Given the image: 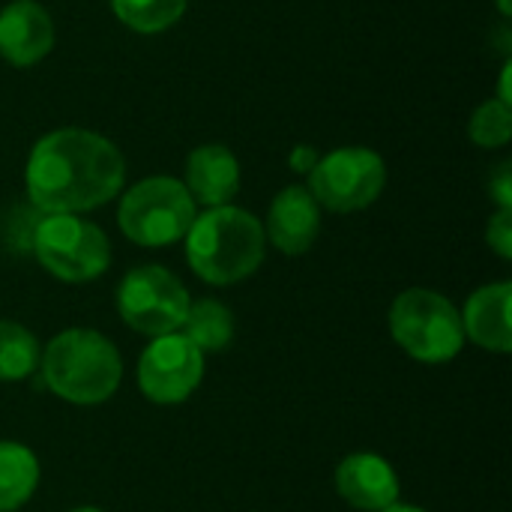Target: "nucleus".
Returning a JSON list of instances; mask_svg holds the SVG:
<instances>
[{
  "label": "nucleus",
  "mask_w": 512,
  "mask_h": 512,
  "mask_svg": "<svg viewBox=\"0 0 512 512\" xmlns=\"http://www.w3.org/2000/svg\"><path fill=\"white\" fill-rule=\"evenodd\" d=\"M123 153L90 129H54L27 159V198L42 213H84L123 189Z\"/></svg>",
  "instance_id": "1"
},
{
  "label": "nucleus",
  "mask_w": 512,
  "mask_h": 512,
  "mask_svg": "<svg viewBox=\"0 0 512 512\" xmlns=\"http://www.w3.org/2000/svg\"><path fill=\"white\" fill-rule=\"evenodd\" d=\"M264 228L240 207H210L186 231L189 267L210 285H234L264 261Z\"/></svg>",
  "instance_id": "2"
},
{
  "label": "nucleus",
  "mask_w": 512,
  "mask_h": 512,
  "mask_svg": "<svg viewBox=\"0 0 512 512\" xmlns=\"http://www.w3.org/2000/svg\"><path fill=\"white\" fill-rule=\"evenodd\" d=\"M51 393L75 405H99L120 387V354L93 330H66L51 339L42 357Z\"/></svg>",
  "instance_id": "3"
},
{
  "label": "nucleus",
  "mask_w": 512,
  "mask_h": 512,
  "mask_svg": "<svg viewBox=\"0 0 512 512\" xmlns=\"http://www.w3.org/2000/svg\"><path fill=\"white\" fill-rule=\"evenodd\" d=\"M120 231L138 246H171L186 237L195 222V201L174 177H147L135 183L117 210Z\"/></svg>",
  "instance_id": "4"
},
{
  "label": "nucleus",
  "mask_w": 512,
  "mask_h": 512,
  "mask_svg": "<svg viewBox=\"0 0 512 512\" xmlns=\"http://www.w3.org/2000/svg\"><path fill=\"white\" fill-rule=\"evenodd\" d=\"M393 339L423 363H444L462 351L465 327L456 306L426 288H411L390 309Z\"/></svg>",
  "instance_id": "5"
},
{
  "label": "nucleus",
  "mask_w": 512,
  "mask_h": 512,
  "mask_svg": "<svg viewBox=\"0 0 512 512\" xmlns=\"http://www.w3.org/2000/svg\"><path fill=\"white\" fill-rule=\"evenodd\" d=\"M39 264L63 282H90L111 264V246L99 225L75 213H48L33 234Z\"/></svg>",
  "instance_id": "6"
},
{
  "label": "nucleus",
  "mask_w": 512,
  "mask_h": 512,
  "mask_svg": "<svg viewBox=\"0 0 512 512\" xmlns=\"http://www.w3.org/2000/svg\"><path fill=\"white\" fill-rule=\"evenodd\" d=\"M387 183L384 159L369 147H342L315 162L309 171V195L333 213L369 207Z\"/></svg>",
  "instance_id": "7"
},
{
  "label": "nucleus",
  "mask_w": 512,
  "mask_h": 512,
  "mask_svg": "<svg viewBox=\"0 0 512 512\" xmlns=\"http://www.w3.org/2000/svg\"><path fill=\"white\" fill-rule=\"evenodd\" d=\"M117 309L132 330L144 336H168L180 330L189 312V294L171 270L147 264L123 276Z\"/></svg>",
  "instance_id": "8"
},
{
  "label": "nucleus",
  "mask_w": 512,
  "mask_h": 512,
  "mask_svg": "<svg viewBox=\"0 0 512 512\" xmlns=\"http://www.w3.org/2000/svg\"><path fill=\"white\" fill-rule=\"evenodd\" d=\"M201 375L204 354L183 333L156 336V342L141 354L138 363L141 393L159 405H177L189 399V393L201 384Z\"/></svg>",
  "instance_id": "9"
},
{
  "label": "nucleus",
  "mask_w": 512,
  "mask_h": 512,
  "mask_svg": "<svg viewBox=\"0 0 512 512\" xmlns=\"http://www.w3.org/2000/svg\"><path fill=\"white\" fill-rule=\"evenodd\" d=\"M54 45V24L42 3L12 0L0 9V57L12 66L39 63Z\"/></svg>",
  "instance_id": "10"
},
{
  "label": "nucleus",
  "mask_w": 512,
  "mask_h": 512,
  "mask_svg": "<svg viewBox=\"0 0 512 512\" xmlns=\"http://www.w3.org/2000/svg\"><path fill=\"white\" fill-rule=\"evenodd\" d=\"M321 228V210L318 201L309 195L306 186H285L267 213V234L273 246L285 255H303Z\"/></svg>",
  "instance_id": "11"
},
{
  "label": "nucleus",
  "mask_w": 512,
  "mask_h": 512,
  "mask_svg": "<svg viewBox=\"0 0 512 512\" xmlns=\"http://www.w3.org/2000/svg\"><path fill=\"white\" fill-rule=\"evenodd\" d=\"M336 489L357 510L381 512L399 498V480L393 468L375 453L348 456L336 471Z\"/></svg>",
  "instance_id": "12"
},
{
  "label": "nucleus",
  "mask_w": 512,
  "mask_h": 512,
  "mask_svg": "<svg viewBox=\"0 0 512 512\" xmlns=\"http://www.w3.org/2000/svg\"><path fill=\"white\" fill-rule=\"evenodd\" d=\"M192 201L225 207L240 189V165L225 144H201L186 159V183Z\"/></svg>",
  "instance_id": "13"
},
{
  "label": "nucleus",
  "mask_w": 512,
  "mask_h": 512,
  "mask_svg": "<svg viewBox=\"0 0 512 512\" xmlns=\"http://www.w3.org/2000/svg\"><path fill=\"white\" fill-rule=\"evenodd\" d=\"M510 303V282H498V285H486V288L474 291L471 300H468V306H465V318H462L465 333H468L480 348L507 354L512 348Z\"/></svg>",
  "instance_id": "14"
},
{
  "label": "nucleus",
  "mask_w": 512,
  "mask_h": 512,
  "mask_svg": "<svg viewBox=\"0 0 512 512\" xmlns=\"http://www.w3.org/2000/svg\"><path fill=\"white\" fill-rule=\"evenodd\" d=\"M39 483V462L36 456L15 444L0 441V512L18 510Z\"/></svg>",
  "instance_id": "15"
},
{
  "label": "nucleus",
  "mask_w": 512,
  "mask_h": 512,
  "mask_svg": "<svg viewBox=\"0 0 512 512\" xmlns=\"http://www.w3.org/2000/svg\"><path fill=\"white\" fill-rule=\"evenodd\" d=\"M183 336L204 354V351H222L234 339V315L216 300H198L189 303V312L183 318Z\"/></svg>",
  "instance_id": "16"
},
{
  "label": "nucleus",
  "mask_w": 512,
  "mask_h": 512,
  "mask_svg": "<svg viewBox=\"0 0 512 512\" xmlns=\"http://www.w3.org/2000/svg\"><path fill=\"white\" fill-rule=\"evenodd\" d=\"M111 9L135 33H162L180 21L186 0H111Z\"/></svg>",
  "instance_id": "17"
},
{
  "label": "nucleus",
  "mask_w": 512,
  "mask_h": 512,
  "mask_svg": "<svg viewBox=\"0 0 512 512\" xmlns=\"http://www.w3.org/2000/svg\"><path fill=\"white\" fill-rule=\"evenodd\" d=\"M39 363V345L30 330L15 321H0V381H21Z\"/></svg>",
  "instance_id": "18"
},
{
  "label": "nucleus",
  "mask_w": 512,
  "mask_h": 512,
  "mask_svg": "<svg viewBox=\"0 0 512 512\" xmlns=\"http://www.w3.org/2000/svg\"><path fill=\"white\" fill-rule=\"evenodd\" d=\"M471 141L477 147H504L512 138V108L504 105L501 99H489L483 102L474 117H471Z\"/></svg>",
  "instance_id": "19"
},
{
  "label": "nucleus",
  "mask_w": 512,
  "mask_h": 512,
  "mask_svg": "<svg viewBox=\"0 0 512 512\" xmlns=\"http://www.w3.org/2000/svg\"><path fill=\"white\" fill-rule=\"evenodd\" d=\"M486 240L501 258H512V210H498L492 216Z\"/></svg>",
  "instance_id": "20"
},
{
  "label": "nucleus",
  "mask_w": 512,
  "mask_h": 512,
  "mask_svg": "<svg viewBox=\"0 0 512 512\" xmlns=\"http://www.w3.org/2000/svg\"><path fill=\"white\" fill-rule=\"evenodd\" d=\"M489 189H492V198L498 201V207L501 210H512V168L510 162H501V168L492 174V183H489Z\"/></svg>",
  "instance_id": "21"
},
{
  "label": "nucleus",
  "mask_w": 512,
  "mask_h": 512,
  "mask_svg": "<svg viewBox=\"0 0 512 512\" xmlns=\"http://www.w3.org/2000/svg\"><path fill=\"white\" fill-rule=\"evenodd\" d=\"M318 159H321V156H318L312 147H297V150L291 153V168H294V171H306V174H309V171L315 168V162H318Z\"/></svg>",
  "instance_id": "22"
},
{
  "label": "nucleus",
  "mask_w": 512,
  "mask_h": 512,
  "mask_svg": "<svg viewBox=\"0 0 512 512\" xmlns=\"http://www.w3.org/2000/svg\"><path fill=\"white\" fill-rule=\"evenodd\" d=\"M510 75H512V63H510V60H507V63H504V72H501V84H498V99H501L504 105H510V108H512Z\"/></svg>",
  "instance_id": "23"
},
{
  "label": "nucleus",
  "mask_w": 512,
  "mask_h": 512,
  "mask_svg": "<svg viewBox=\"0 0 512 512\" xmlns=\"http://www.w3.org/2000/svg\"><path fill=\"white\" fill-rule=\"evenodd\" d=\"M381 512H426V510H420V507H405V504H393V507H387V510H381Z\"/></svg>",
  "instance_id": "24"
},
{
  "label": "nucleus",
  "mask_w": 512,
  "mask_h": 512,
  "mask_svg": "<svg viewBox=\"0 0 512 512\" xmlns=\"http://www.w3.org/2000/svg\"><path fill=\"white\" fill-rule=\"evenodd\" d=\"M498 9H501V15H504V18H510V15H512L510 0H498Z\"/></svg>",
  "instance_id": "25"
},
{
  "label": "nucleus",
  "mask_w": 512,
  "mask_h": 512,
  "mask_svg": "<svg viewBox=\"0 0 512 512\" xmlns=\"http://www.w3.org/2000/svg\"><path fill=\"white\" fill-rule=\"evenodd\" d=\"M72 512H99L96 507H78V510H72Z\"/></svg>",
  "instance_id": "26"
}]
</instances>
